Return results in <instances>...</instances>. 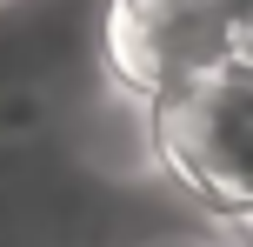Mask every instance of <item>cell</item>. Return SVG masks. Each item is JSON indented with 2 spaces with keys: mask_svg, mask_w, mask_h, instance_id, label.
Masks as SVG:
<instances>
[{
  "mask_svg": "<svg viewBox=\"0 0 253 247\" xmlns=\"http://www.w3.org/2000/svg\"><path fill=\"white\" fill-rule=\"evenodd\" d=\"M153 134H160L167 167L200 200L240 214V221L253 214V53L193 80L173 100H160Z\"/></svg>",
  "mask_w": 253,
  "mask_h": 247,
  "instance_id": "7a4b0ae2",
  "label": "cell"
},
{
  "mask_svg": "<svg viewBox=\"0 0 253 247\" xmlns=\"http://www.w3.org/2000/svg\"><path fill=\"white\" fill-rule=\"evenodd\" d=\"M247 47V0H107V67L140 100H173Z\"/></svg>",
  "mask_w": 253,
  "mask_h": 247,
  "instance_id": "6da1fadb",
  "label": "cell"
},
{
  "mask_svg": "<svg viewBox=\"0 0 253 247\" xmlns=\"http://www.w3.org/2000/svg\"><path fill=\"white\" fill-rule=\"evenodd\" d=\"M247 227H253V214H247Z\"/></svg>",
  "mask_w": 253,
  "mask_h": 247,
  "instance_id": "3957f363",
  "label": "cell"
}]
</instances>
